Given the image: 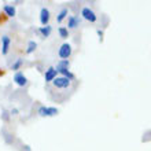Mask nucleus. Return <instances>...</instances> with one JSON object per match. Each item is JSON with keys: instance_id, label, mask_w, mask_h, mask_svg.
I'll return each mask as SVG.
<instances>
[{"instance_id": "nucleus-1", "label": "nucleus", "mask_w": 151, "mask_h": 151, "mask_svg": "<svg viewBox=\"0 0 151 151\" xmlns=\"http://www.w3.org/2000/svg\"><path fill=\"white\" fill-rule=\"evenodd\" d=\"M58 55L62 60H68L72 55V45L69 43H63L59 47V51H58Z\"/></svg>"}, {"instance_id": "nucleus-2", "label": "nucleus", "mask_w": 151, "mask_h": 151, "mask_svg": "<svg viewBox=\"0 0 151 151\" xmlns=\"http://www.w3.org/2000/svg\"><path fill=\"white\" fill-rule=\"evenodd\" d=\"M52 84H54V87L55 88H59V89H65V88H69L70 87V84H72V80L66 78V77H56L54 81H52Z\"/></svg>"}, {"instance_id": "nucleus-3", "label": "nucleus", "mask_w": 151, "mask_h": 151, "mask_svg": "<svg viewBox=\"0 0 151 151\" xmlns=\"http://www.w3.org/2000/svg\"><path fill=\"white\" fill-rule=\"evenodd\" d=\"M81 15H83V18L87 19L88 22H96V19H98L96 14L92 11L89 7H84L83 10H81Z\"/></svg>"}, {"instance_id": "nucleus-4", "label": "nucleus", "mask_w": 151, "mask_h": 151, "mask_svg": "<svg viewBox=\"0 0 151 151\" xmlns=\"http://www.w3.org/2000/svg\"><path fill=\"white\" fill-rule=\"evenodd\" d=\"M58 109L56 107H45V106H41L39 109V114L41 117H52V115H56L58 114Z\"/></svg>"}, {"instance_id": "nucleus-5", "label": "nucleus", "mask_w": 151, "mask_h": 151, "mask_svg": "<svg viewBox=\"0 0 151 151\" xmlns=\"http://www.w3.org/2000/svg\"><path fill=\"white\" fill-rule=\"evenodd\" d=\"M14 83L18 85V87H25L26 84H28V78L24 76L22 72H17L14 74Z\"/></svg>"}, {"instance_id": "nucleus-6", "label": "nucleus", "mask_w": 151, "mask_h": 151, "mask_svg": "<svg viewBox=\"0 0 151 151\" xmlns=\"http://www.w3.org/2000/svg\"><path fill=\"white\" fill-rule=\"evenodd\" d=\"M56 74H58V72L55 70V68H48L47 70H45V74H44L45 83H52V81L56 78Z\"/></svg>"}, {"instance_id": "nucleus-7", "label": "nucleus", "mask_w": 151, "mask_h": 151, "mask_svg": "<svg viewBox=\"0 0 151 151\" xmlns=\"http://www.w3.org/2000/svg\"><path fill=\"white\" fill-rule=\"evenodd\" d=\"M48 21H50V11H48V8L43 7L41 11H40V22H41L43 26H47Z\"/></svg>"}, {"instance_id": "nucleus-8", "label": "nucleus", "mask_w": 151, "mask_h": 151, "mask_svg": "<svg viewBox=\"0 0 151 151\" xmlns=\"http://www.w3.org/2000/svg\"><path fill=\"white\" fill-rule=\"evenodd\" d=\"M10 44H11V39L8 36H3L1 37V54L7 55L8 50H10Z\"/></svg>"}, {"instance_id": "nucleus-9", "label": "nucleus", "mask_w": 151, "mask_h": 151, "mask_svg": "<svg viewBox=\"0 0 151 151\" xmlns=\"http://www.w3.org/2000/svg\"><path fill=\"white\" fill-rule=\"evenodd\" d=\"M80 25V18H77L76 15H70L68 19V28L69 29H74Z\"/></svg>"}, {"instance_id": "nucleus-10", "label": "nucleus", "mask_w": 151, "mask_h": 151, "mask_svg": "<svg viewBox=\"0 0 151 151\" xmlns=\"http://www.w3.org/2000/svg\"><path fill=\"white\" fill-rule=\"evenodd\" d=\"M3 10H4V14H6L7 17H10V18L15 15V12H17L15 11V7H14V6H10V4H6Z\"/></svg>"}, {"instance_id": "nucleus-11", "label": "nucleus", "mask_w": 151, "mask_h": 151, "mask_svg": "<svg viewBox=\"0 0 151 151\" xmlns=\"http://www.w3.org/2000/svg\"><path fill=\"white\" fill-rule=\"evenodd\" d=\"M69 66H70V62H69V59L68 60H62V59H60L59 62L56 63L55 70H56V72H59V70H63V69H69Z\"/></svg>"}, {"instance_id": "nucleus-12", "label": "nucleus", "mask_w": 151, "mask_h": 151, "mask_svg": "<svg viewBox=\"0 0 151 151\" xmlns=\"http://www.w3.org/2000/svg\"><path fill=\"white\" fill-rule=\"evenodd\" d=\"M39 33H41L43 35V37H50V35H51V32H52V28L51 26H41V28L37 30Z\"/></svg>"}, {"instance_id": "nucleus-13", "label": "nucleus", "mask_w": 151, "mask_h": 151, "mask_svg": "<svg viewBox=\"0 0 151 151\" xmlns=\"http://www.w3.org/2000/svg\"><path fill=\"white\" fill-rule=\"evenodd\" d=\"M66 17H68V8H62L60 12L58 14V17H56V21H58V22H62Z\"/></svg>"}, {"instance_id": "nucleus-14", "label": "nucleus", "mask_w": 151, "mask_h": 151, "mask_svg": "<svg viewBox=\"0 0 151 151\" xmlns=\"http://www.w3.org/2000/svg\"><path fill=\"white\" fill-rule=\"evenodd\" d=\"M58 32H59V36L62 37V39H68L69 37V30H68V28H65V26H60V28L58 29Z\"/></svg>"}, {"instance_id": "nucleus-15", "label": "nucleus", "mask_w": 151, "mask_h": 151, "mask_svg": "<svg viewBox=\"0 0 151 151\" xmlns=\"http://www.w3.org/2000/svg\"><path fill=\"white\" fill-rule=\"evenodd\" d=\"M58 73H60V74H62V77H66V78H69V80L74 78V74L69 72V69H63V70H59Z\"/></svg>"}, {"instance_id": "nucleus-16", "label": "nucleus", "mask_w": 151, "mask_h": 151, "mask_svg": "<svg viewBox=\"0 0 151 151\" xmlns=\"http://www.w3.org/2000/svg\"><path fill=\"white\" fill-rule=\"evenodd\" d=\"M37 48V43L36 41H29V44H28V50H26V54H32L35 50Z\"/></svg>"}, {"instance_id": "nucleus-17", "label": "nucleus", "mask_w": 151, "mask_h": 151, "mask_svg": "<svg viewBox=\"0 0 151 151\" xmlns=\"http://www.w3.org/2000/svg\"><path fill=\"white\" fill-rule=\"evenodd\" d=\"M22 63H24V60H22V59H17L15 62L12 63L11 69H12V70H19V68L22 66Z\"/></svg>"}, {"instance_id": "nucleus-18", "label": "nucleus", "mask_w": 151, "mask_h": 151, "mask_svg": "<svg viewBox=\"0 0 151 151\" xmlns=\"http://www.w3.org/2000/svg\"><path fill=\"white\" fill-rule=\"evenodd\" d=\"M17 113H18V110H17V109H12V110H11V114H17Z\"/></svg>"}, {"instance_id": "nucleus-19", "label": "nucleus", "mask_w": 151, "mask_h": 151, "mask_svg": "<svg viewBox=\"0 0 151 151\" xmlns=\"http://www.w3.org/2000/svg\"><path fill=\"white\" fill-rule=\"evenodd\" d=\"M98 35H99V36L102 37V36H103V32H102V30H98Z\"/></svg>"}, {"instance_id": "nucleus-20", "label": "nucleus", "mask_w": 151, "mask_h": 151, "mask_svg": "<svg viewBox=\"0 0 151 151\" xmlns=\"http://www.w3.org/2000/svg\"><path fill=\"white\" fill-rule=\"evenodd\" d=\"M4 74V72H3V70H0V76H3Z\"/></svg>"}]
</instances>
